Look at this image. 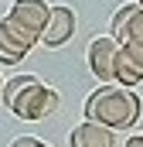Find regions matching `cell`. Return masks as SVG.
Wrapping results in <instances>:
<instances>
[{"mask_svg":"<svg viewBox=\"0 0 143 147\" xmlns=\"http://www.w3.org/2000/svg\"><path fill=\"white\" fill-rule=\"evenodd\" d=\"M140 96L133 89H119V86H99L89 99H85V120L102 123L106 130H130L140 120Z\"/></svg>","mask_w":143,"mask_h":147,"instance_id":"1","label":"cell"},{"mask_svg":"<svg viewBox=\"0 0 143 147\" xmlns=\"http://www.w3.org/2000/svg\"><path fill=\"white\" fill-rule=\"evenodd\" d=\"M58 106H61V96L51 89V86H44V82H37V86H31L14 106H10V113L17 116V120H48V116H55L58 113Z\"/></svg>","mask_w":143,"mask_h":147,"instance_id":"2","label":"cell"},{"mask_svg":"<svg viewBox=\"0 0 143 147\" xmlns=\"http://www.w3.org/2000/svg\"><path fill=\"white\" fill-rule=\"evenodd\" d=\"M116 55H119V41H116V38L99 34V38L89 41V48H85V62H89V72L99 79V86H112Z\"/></svg>","mask_w":143,"mask_h":147,"instance_id":"3","label":"cell"},{"mask_svg":"<svg viewBox=\"0 0 143 147\" xmlns=\"http://www.w3.org/2000/svg\"><path fill=\"white\" fill-rule=\"evenodd\" d=\"M72 34H75V10L65 7V3H55V7L48 10V24H44V31L37 38V45H44V48H61Z\"/></svg>","mask_w":143,"mask_h":147,"instance_id":"4","label":"cell"},{"mask_svg":"<svg viewBox=\"0 0 143 147\" xmlns=\"http://www.w3.org/2000/svg\"><path fill=\"white\" fill-rule=\"evenodd\" d=\"M48 10H51V7H48L44 0H14L7 14H10L14 21H21V24H24L31 34H37V38H41L44 24H48Z\"/></svg>","mask_w":143,"mask_h":147,"instance_id":"5","label":"cell"},{"mask_svg":"<svg viewBox=\"0 0 143 147\" xmlns=\"http://www.w3.org/2000/svg\"><path fill=\"white\" fill-rule=\"evenodd\" d=\"M112 144H116L112 130H106L102 123H92V120H82L68 134V147H112Z\"/></svg>","mask_w":143,"mask_h":147,"instance_id":"6","label":"cell"},{"mask_svg":"<svg viewBox=\"0 0 143 147\" xmlns=\"http://www.w3.org/2000/svg\"><path fill=\"white\" fill-rule=\"evenodd\" d=\"M0 38H3L14 51H21L24 58H27V51L37 45V34H31V31H27L21 21H14L10 14H3V17H0Z\"/></svg>","mask_w":143,"mask_h":147,"instance_id":"7","label":"cell"},{"mask_svg":"<svg viewBox=\"0 0 143 147\" xmlns=\"http://www.w3.org/2000/svg\"><path fill=\"white\" fill-rule=\"evenodd\" d=\"M37 82H41V79H37V75H31V72L7 79V82H3V89H0V99H3V106L10 110V106H14V103H17V99H21V96H24L31 86H37Z\"/></svg>","mask_w":143,"mask_h":147,"instance_id":"8","label":"cell"},{"mask_svg":"<svg viewBox=\"0 0 143 147\" xmlns=\"http://www.w3.org/2000/svg\"><path fill=\"white\" fill-rule=\"evenodd\" d=\"M143 82V72L140 69H133L123 55H116V69H112V86H119V89H133V86H140Z\"/></svg>","mask_w":143,"mask_h":147,"instance_id":"9","label":"cell"},{"mask_svg":"<svg viewBox=\"0 0 143 147\" xmlns=\"http://www.w3.org/2000/svg\"><path fill=\"white\" fill-rule=\"evenodd\" d=\"M136 7H140V3H123V7H119V10L112 14V28H109L112 34H109V38H116V41H123V31H126V24H130V17L136 14Z\"/></svg>","mask_w":143,"mask_h":147,"instance_id":"10","label":"cell"},{"mask_svg":"<svg viewBox=\"0 0 143 147\" xmlns=\"http://www.w3.org/2000/svg\"><path fill=\"white\" fill-rule=\"evenodd\" d=\"M123 41H133V45H143V7H136V14L130 17L126 31H123ZM119 41V45H123Z\"/></svg>","mask_w":143,"mask_h":147,"instance_id":"11","label":"cell"},{"mask_svg":"<svg viewBox=\"0 0 143 147\" xmlns=\"http://www.w3.org/2000/svg\"><path fill=\"white\" fill-rule=\"evenodd\" d=\"M119 55L133 65V69H140L143 72V45H133V41H123L119 45Z\"/></svg>","mask_w":143,"mask_h":147,"instance_id":"12","label":"cell"},{"mask_svg":"<svg viewBox=\"0 0 143 147\" xmlns=\"http://www.w3.org/2000/svg\"><path fill=\"white\" fill-rule=\"evenodd\" d=\"M17 62H24V55H21V51H14V48L0 38V65H17Z\"/></svg>","mask_w":143,"mask_h":147,"instance_id":"13","label":"cell"},{"mask_svg":"<svg viewBox=\"0 0 143 147\" xmlns=\"http://www.w3.org/2000/svg\"><path fill=\"white\" fill-rule=\"evenodd\" d=\"M10 147H48V144H44L41 137H14Z\"/></svg>","mask_w":143,"mask_h":147,"instance_id":"14","label":"cell"},{"mask_svg":"<svg viewBox=\"0 0 143 147\" xmlns=\"http://www.w3.org/2000/svg\"><path fill=\"white\" fill-rule=\"evenodd\" d=\"M126 147H143V134H130V140H126Z\"/></svg>","mask_w":143,"mask_h":147,"instance_id":"15","label":"cell"},{"mask_svg":"<svg viewBox=\"0 0 143 147\" xmlns=\"http://www.w3.org/2000/svg\"><path fill=\"white\" fill-rule=\"evenodd\" d=\"M0 89H3V79H0Z\"/></svg>","mask_w":143,"mask_h":147,"instance_id":"16","label":"cell"},{"mask_svg":"<svg viewBox=\"0 0 143 147\" xmlns=\"http://www.w3.org/2000/svg\"><path fill=\"white\" fill-rule=\"evenodd\" d=\"M136 3H140V7H143V0H136Z\"/></svg>","mask_w":143,"mask_h":147,"instance_id":"17","label":"cell"}]
</instances>
